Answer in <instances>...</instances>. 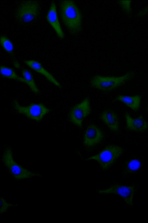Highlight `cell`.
I'll use <instances>...</instances> for the list:
<instances>
[{
  "label": "cell",
  "mask_w": 148,
  "mask_h": 223,
  "mask_svg": "<svg viewBox=\"0 0 148 223\" xmlns=\"http://www.w3.org/2000/svg\"><path fill=\"white\" fill-rule=\"evenodd\" d=\"M13 153L12 148L7 146L4 149L1 159L3 164L12 178L21 181L42 176L39 173L32 171L17 163L13 158Z\"/></svg>",
  "instance_id": "obj_1"
},
{
  "label": "cell",
  "mask_w": 148,
  "mask_h": 223,
  "mask_svg": "<svg viewBox=\"0 0 148 223\" xmlns=\"http://www.w3.org/2000/svg\"><path fill=\"white\" fill-rule=\"evenodd\" d=\"M60 13L63 22L71 32L76 33L82 27V18L80 11L72 1H62L60 4Z\"/></svg>",
  "instance_id": "obj_2"
},
{
  "label": "cell",
  "mask_w": 148,
  "mask_h": 223,
  "mask_svg": "<svg viewBox=\"0 0 148 223\" xmlns=\"http://www.w3.org/2000/svg\"><path fill=\"white\" fill-rule=\"evenodd\" d=\"M134 75V73L131 71L119 77L96 75L92 78L90 83L94 87L101 91L108 92L121 85L132 78Z\"/></svg>",
  "instance_id": "obj_3"
},
{
  "label": "cell",
  "mask_w": 148,
  "mask_h": 223,
  "mask_svg": "<svg viewBox=\"0 0 148 223\" xmlns=\"http://www.w3.org/2000/svg\"><path fill=\"white\" fill-rule=\"evenodd\" d=\"M136 185H127L118 182L114 183L107 188L99 189L95 192L99 194H114L120 196L129 208L133 207L134 196L137 190Z\"/></svg>",
  "instance_id": "obj_4"
},
{
  "label": "cell",
  "mask_w": 148,
  "mask_h": 223,
  "mask_svg": "<svg viewBox=\"0 0 148 223\" xmlns=\"http://www.w3.org/2000/svg\"><path fill=\"white\" fill-rule=\"evenodd\" d=\"M123 152V149L119 146L109 145L97 154L89 157L86 160L96 161L103 170H106L114 164Z\"/></svg>",
  "instance_id": "obj_5"
},
{
  "label": "cell",
  "mask_w": 148,
  "mask_h": 223,
  "mask_svg": "<svg viewBox=\"0 0 148 223\" xmlns=\"http://www.w3.org/2000/svg\"><path fill=\"white\" fill-rule=\"evenodd\" d=\"M12 104L13 107L18 113L37 121L41 120L50 111V109L42 103H32L29 105L23 106L20 105L16 100H14Z\"/></svg>",
  "instance_id": "obj_6"
},
{
  "label": "cell",
  "mask_w": 148,
  "mask_h": 223,
  "mask_svg": "<svg viewBox=\"0 0 148 223\" xmlns=\"http://www.w3.org/2000/svg\"><path fill=\"white\" fill-rule=\"evenodd\" d=\"M39 10V4L37 1H24L18 6L16 11V16L21 21L29 22L36 17Z\"/></svg>",
  "instance_id": "obj_7"
},
{
  "label": "cell",
  "mask_w": 148,
  "mask_h": 223,
  "mask_svg": "<svg viewBox=\"0 0 148 223\" xmlns=\"http://www.w3.org/2000/svg\"><path fill=\"white\" fill-rule=\"evenodd\" d=\"M90 112V100L88 98H86L71 109L69 113V118L73 123L81 127L83 120Z\"/></svg>",
  "instance_id": "obj_8"
},
{
  "label": "cell",
  "mask_w": 148,
  "mask_h": 223,
  "mask_svg": "<svg viewBox=\"0 0 148 223\" xmlns=\"http://www.w3.org/2000/svg\"><path fill=\"white\" fill-rule=\"evenodd\" d=\"M103 138V132L96 125L91 124L85 131L83 143L86 146L92 147L99 144Z\"/></svg>",
  "instance_id": "obj_9"
},
{
  "label": "cell",
  "mask_w": 148,
  "mask_h": 223,
  "mask_svg": "<svg viewBox=\"0 0 148 223\" xmlns=\"http://www.w3.org/2000/svg\"><path fill=\"white\" fill-rule=\"evenodd\" d=\"M127 128L130 130L139 132L145 131L148 128V122L140 115L132 118L128 113L125 115Z\"/></svg>",
  "instance_id": "obj_10"
},
{
  "label": "cell",
  "mask_w": 148,
  "mask_h": 223,
  "mask_svg": "<svg viewBox=\"0 0 148 223\" xmlns=\"http://www.w3.org/2000/svg\"><path fill=\"white\" fill-rule=\"evenodd\" d=\"M46 19L48 22L55 30L58 37L61 38H63L64 34L58 18L56 6L53 1L51 2V4Z\"/></svg>",
  "instance_id": "obj_11"
},
{
  "label": "cell",
  "mask_w": 148,
  "mask_h": 223,
  "mask_svg": "<svg viewBox=\"0 0 148 223\" xmlns=\"http://www.w3.org/2000/svg\"><path fill=\"white\" fill-rule=\"evenodd\" d=\"M24 63L29 68L35 72L44 75L50 82L59 88L62 86L54 76L46 70L39 62L34 60H25Z\"/></svg>",
  "instance_id": "obj_12"
},
{
  "label": "cell",
  "mask_w": 148,
  "mask_h": 223,
  "mask_svg": "<svg viewBox=\"0 0 148 223\" xmlns=\"http://www.w3.org/2000/svg\"><path fill=\"white\" fill-rule=\"evenodd\" d=\"M100 117L111 130L114 132L119 131V125L118 116L114 111L111 110H105L101 113Z\"/></svg>",
  "instance_id": "obj_13"
},
{
  "label": "cell",
  "mask_w": 148,
  "mask_h": 223,
  "mask_svg": "<svg viewBox=\"0 0 148 223\" xmlns=\"http://www.w3.org/2000/svg\"><path fill=\"white\" fill-rule=\"evenodd\" d=\"M116 99L123 103L133 110L136 111L139 108L141 97L138 95L133 96L121 95L118 96Z\"/></svg>",
  "instance_id": "obj_14"
},
{
  "label": "cell",
  "mask_w": 148,
  "mask_h": 223,
  "mask_svg": "<svg viewBox=\"0 0 148 223\" xmlns=\"http://www.w3.org/2000/svg\"><path fill=\"white\" fill-rule=\"evenodd\" d=\"M142 163L137 159H130L125 164L123 170V175L124 176L131 175L138 172L141 168Z\"/></svg>",
  "instance_id": "obj_15"
},
{
  "label": "cell",
  "mask_w": 148,
  "mask_h": 223,
  "mask_svg": "<svg viewBox=\"0 0 148 223\" xmlns=\"http://www.w3.org/2000/svg\"><path fill=\"white\" fill-rule=\"evenodd\" d=\"M1 45L4 50L10 56L12 63L16 68L20 67V65L16 60L13 52V46L12 42L7 37L1 36L0 39Z\"/></svg>",
  "instance_id": "obj_16"
},
{
  "label": "cell",
  "mask_w": 148,
  "mask_h": 223,
  "mask_svg": "<svg viewBox=\"0 0 148 223\" xmlns=\"http://www.w3.org/2000/svg\"><path fill=\"white\" fill-rule=\"evenodd\" d=\"M1 75L5 78L10 79L14 80L25 83L29 86V83L28 81L23 78L18 76L14 70L12 68L1 65Z\"/></svg>",
  "instance_id": "obj_17"
},
{
  "label": "cell",
  "mask_w": 148,
  "mask_h": 223,
  "mask_svg": "<svg viewBox=\"0 0 148 223\" xmlns=\"http://www.w3.org/2000/svg\"><path fill=\"white\" fill-rule=\"evenodd\" d=\"M21 73L23 78L29 83V86L31 90L34 93H39L40 92L39 89L36 85L31 73L25 69H23Z\"/></svg>",
  "instance_id": "obj_18"
},
{
  "label": "cell",
  "mask_w": 148,
  "mask_h": 223,
  "mask_svg": "<svg viewBox=\"0 0 148 223\" xmlns=\"http://www.w3.org/2000/svg\"><path fill=\"white\" fill-rule=\"evenodd\" d=\"M18 205L17 204L8 202L3 196H1L0 209L1 215H3L7 212L10 208L16 207Z\"/></svg>",
  "instance_id": "obj_19"
},
{
  "label": "cell",
  "mask_w": 148,
  "mask_h": 223,
  "mask_svg": "<svg viewBox=\"0 0 148 223\" xmlns=\"http://www.w3.org/2000/svg\"><path fill=\"white\" fill-rule=\"evenodd\" d=\"M132 1H119V2L125 12L130 16L132 13L131 3Z\"/></svg>",
  "instance_id": "obj_20"
},
{
  "label": "cell",
  "mask_w": 148,
  "mask_h": 223,
  "mask_svg": "<svg viewBox=\"0 0 148 223\" xmlns=\"http://www.w3.org/2000/svg\"><path fill=\"white\" fill-rule=\"evenodd\" d=\"M148 13V5L145 8L137 14V16L138 17H142L146 15Z\"/></svg>",
  "instance_id": "obj_21"
},
{
  "label": "cell",
  "mask_w": 148,
  "mask_h": 223,
  "mask_svg": "<svg viewBox=\"0 0 148 223\" xmlns=\"http://www.w3.org/2000/svg\"></svg>",
  "instance_id": "obj_22"
}]
</instances>
